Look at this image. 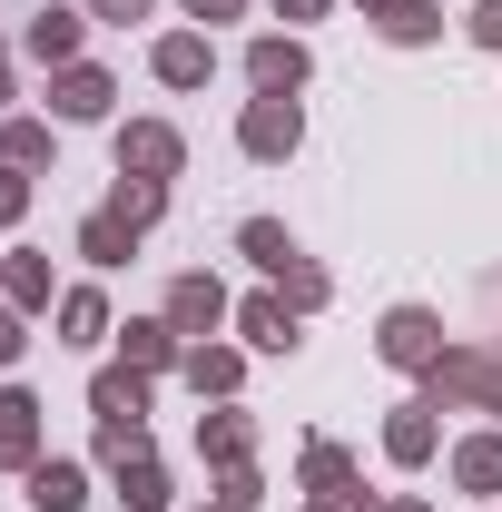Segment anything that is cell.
Wrapping results in <instances>:
<instances>
[{"mask_svg":"<svg viewBox=\"0 0 502 512\" xmlns=\"http://www.w3.org/2000/svg\"><path fill=\"white\" fill-rule=\"evenodd\" d=\"M178 158H188V148H178V128H158V119L119 128V178H158V188H168V178H178Z\"/></svg>","mask_w":502,"mask_h":512,"instance_id":"1","label":"cell"},{"mask_svg":"<svg viewBox=\"0 0 502 512\" xmlns=\"http://www.w3.org/2000/svg\"><path fill=\"white\" fill-rule=\"evenodd\" d=\"M434 394H443V404H483V414H502V365H493V355H443Z\"/></svg>","mask_w":502,"mask_h":512,"instance_id":"2","label":"cell"},{"mask_svg":"<svg viewBox=\"0 0 502 512\" xmlns=\"http://www.w3.org/2000/svg\"><path fill=\"white\" fill-rule=\"evenodd\" d=\"M384 365H443V325L424 306H394L384 316Z\"/></svg>","mask_w":502,"mask_h":512,"instance_id":"3","label":"cell"},{"mask_svg":"<svg viewBox=\"0 0 502 512\" xmlns=\"http://www.w3.org/2000/svg\"><path fill=\"white\" fill-rule=\"evenodd\" d=\"M237 138H247V158H296V138H306V119H296V99H256Z\"/></svg>","mask_w":502,"mask_h":512,"instance_id":"4","label":"cell"},{"mask_svg":"<svg viewBox=\"0 0 502 512\" xmlns=\"http://www.w3.org/2000/svg\"><path fill=\"white\" fill-rule=\"evenodd\" d=\"M247 79L266 89V99H296V89H306V50H296V40H256V50H247Z\"/></svg>","mask_w":502,"mask_h":512,"instance_id":"5","label":"cell"},{"mask_svg":"<svg viewBox=\"0 0 502 512\" xmlns=\"http://www.w3.org/2000/svg\"><path fill=\"white\" fill-rule=\"evenodd\" d=\"M217 316H227V286H217V276H178V286H168V325H178V335H207Z\"/></svg>","mask_w":502,"mask_h":512,"instance_id":"6","label":"cell"},{"mask_svg":"<svg viewBox=\"0 0 502 512\" xmlns=\"http://www.w3.org/2000/svg\"><path fill=\"white\" fill-rule=\"evenodd\" d=\"M30 503H40V512H79V503H89V473L40 453V463H30Z\"/></svg>","mask_w":502,"mask_h":512,"instance_id":"7","label":"cell"},{"mask_svg":"<svg viewBox=\"0 0 502 512\" xmlns=\"http://www.w3.org/2000/svg\"><path fill=\"white\" fill-rule=\"evenodd\" d=\"M0 463H40V404L0 394Z\"/></svg>","mask_w":502,"mask_h":512,"instance_id":"8","label":"cell"},{"mask_svg":"<svg viewBox=\"0 0 502 512\" xmlns=\"http://www.w3.org/2000/svg\"><path fill=\"white\" fill-rule=\"evenodd\" d=\"M365 20H375L384 40H434V30H443L434 0H365Z\"/></svg>","mask_w":502,"mask_h":512,"instance_id":"9","label":"cell"},{"mask_svg":"<svg viewBox=\"0 0 502 512\" xmlns=\"http://www.w3.org/2000/svg\"><path fill=\"white\" fill-rule=\"evenodd\" d=\"M50 109H60V119H99V109H109V79H99V69H79V60H69L60 79H50Z\"/></svg>","mask_w":502,"mask_h":512,"instance_id":"10","label":"cell"},{"mask_svg":"<svg viewBox=\"0 0 502 512\" xmlns=\"http://www.w3.org/2000/svg\"><path fill=\"white\" fill-rule=\"evenodd\" d=\"M20 50H30V60H79V10H40V20H30V30H20Z\"/></svg>","mask_w":502,"mask_h":512,"instance_id":"11","label":"cell"},{"mask_svg":"<svg viewBox=\"0 0 502 512\" xmlns=\"http://www.w3.org/2000/svg\"><path fill=\"white\" fill-rule=\"evenodd\" d=\"M119 503H128V512H158V503H168V473H158V453H119Z\"/></svg>","mask_w":502,"mask_h":512,"instance_id":"12","label":"cell"},{"mask_svg":"<svg viewBox=\"0 0 502 512\" xmlns=\"http://www.w3.org/2000/svg\"><path fill=\"white\" fill-rule=\"evenodd\" d=\"M128 247H138V227H128L119 207H99V217H89V227H79V256H89V266H119Z\"/></svg>","mask_w":502,"mask_h":512,"instance_id":"13","label":"cell"},{"mask_svg":"<svg viewBox=\"0 0 502 512\" xmlns=\"http://www.w3.org/2000/svg\"><path fill=\"white\" fill-rule=\"evenodd\" d=\"M89 404H99V424H138V414H148V384H138V365H128V375H99V384H89Z\"/></svg>","mask_w":502,"mask_h":512,"instance_id":"14","label":"cell"},{"mask_svg":"<svg viewBox=\"0 0 502 512\" xmlns=\"http://www.w3.org/2000/svg\"><path fill=\"white\" fill-rule=\"evenodd\" d=\"M237 325H247V345H266V355H286V345H296V306H286V296H256Z\"/></svg>","mask_w":502,"mask_h":512,"instance_id":"15","label":"cell"},{"mask_svg":"<svg viewBox=\"0 0 502 512\" xmlns=\"http://www.w3.org/2000/svg\"><path fill=\"white\" fill-rule=\"evenodd\" d=\"M453 483L463 493H502V434H473V444L453 453Z\"/></svg>","mask_w":502,"mask_h":512,"instance_id":"16","label":"cell"},{"mask_svg":"<svg viewBox=\"0 0 502 512\" xmlns=\"http://www.w3.org/2000/svg\"><path fill=\"white\" fill-rule=\"evenodd\" d=\"M384 453H394V463H424V453H434V404H404V414L384 424Z\"/></svg>","mask_w":502,"mask_h":512,"instance_id":"17","label":"cell"},{"mask_svg":"<svg viewBox=\"0 0 502 512\" xmlns=\"http://www.w3.org/2000/svg\"><path fill=\"white\" fill-rule=\"evenodd\" d=\"M207 40H188V30H178V40H158V79H168V89H197V79H207Z\"/></svg>","mask_w":502,"mask_h":512,"instance_id":"18","label":"cell"},{"mask_svg":"<svg viewBox=\"0 0 502 512\" xmlns=\"http://www.w3.org/2000/svg\"><path fill=\"white\" fill-rule=\"evenodd\" d=\"M237 247H247L256 266H266V276H286V266H296V237H286L276 217H247V237H237Z\"/></svg>","mask_w":502,"mask_h":512,"instance_id":"19","label":"cell"},{"mask_svg":"<svg viewBox=\"0 0 502 512\" xmlns=\"http://www.w3.org/2000/svg\"><path fill=\"white\" fill-rule=\"evenodd\" d=\"M109 207L148 237V227H158V207H168V188H158V178H119V197H109Z\"/></svg>","mask_w":502,"mask_h":512,"instance_id":"20","label":"cell"},{"mask_svg":"<svg viewBox=\"0 0 502 512\" xmlns=\"http://www.w3.org/2000/svg\"><path fill=\"white\" fill-rule=\"evenodd\" d=\"M197 453H217L227 473L247 463V414H217V424H197Z\"/></svg>","mask_w":502,"mask_h":512,"instance_id":"21","label":"cell"},{"mask_svg":"<svg viewBox=\"0 0 502 512\" xmlns=\"http://www.w3.org/2000/svg\"><path fill=\"white\" fill-rule=\"evenodd\" d=\"M306 483H315V493H335V503H365V493H345V483H355V463H345L335 444H315V453H306Z\"/></svg>","mask_w":502,"mask_h":512,"instance_id":"22","label":"cell"},{"mask_svg":"<svg viewBox=\"0 0 502 512\" xmlns=\"http://www.w3.org/2000/svg\"><path fill=\"white\" fill-rule=\"evenodd\" d=\"M188 384H197V394H237V355H227V345H197V355H188Z\"/></svg>","mask_w":502,"mask_h":512,"instance_id":"23","label":"cell"},{"mask_svg":"<svg viewBox=\"0 0 502 512\" xmlns=\"http://www.w3.org/2000/svg\"><path fill=\"white\" fill-rule=\"evenodd\" d=\"M168 355H178V325H168V316H158V325H128V365H138V375L168 365Z\"/></svg>","mask_w":502,"mask_h":512,"instance_id":"24","label":"cell"},{"mask_svg":"<svg viewBox=\"0 0 502 512\" xmlns=\"http://www.w3.org/2000/svg\"><path fill=\"white\" fill-rule=\"evenodd\" d=\"M0 158H10V168H40V158H50V128H40V119H10V128H0Z\"/></svg>","mask_w":502,"mask_h":512,"instance_id":"25","label":"cell"},{"mask_svg":"<svg viewBox=\"0 0 502 512\" xmlns=\"http://www.w3.org/2000/svg\"><path fill=\"white\" fill-rule=\"evenodd\" d=\"M60 325H69V345H89V335H109V306L79 286V296H60Z\"/></svg>","mask_w":502,"mask_h":512,"instance_id":"26","label":"cell"},{"mask_svg":"<svg viewBox=\"0 0 502 512\" xmlns=\"http://www.w3.org/2000/svg\"><path fill=\"white\" fill-rule=\"evenodd\" d=\"M0 286H10V306H50V266H40V256H20Z\"/></svg>","mask_w":502,"mask_h":512,"instance_id":"27","label":"cell"},{"mask_svg":"<svg viewBox=\"0 0 502 512\" xmlns=\"http://www.w3.org/2000/svg\"><path fill=\"white\" fill-rule=\"evenodd\" d=\"M276 286H286V306H296V316H306V306H325V276H315L306 256H296V266H286V276H276Z\"/></svg>","mask_w":502,"mask_h":512,"instance_id":"28","label":"cell"},{"mask_svg":"<svg viewBox=\"0 0 502 512\" xmlns=\"http://www.w3.org/2000/svg\"><path fill=\"white\" fill-rule=\"evenodd\" d=\"M20 207H30V188H20V168H10V158H0V227H10V217H20Z\"/></svg>","mask_w":502,"mask_h":512,"instance_id":"29","label":"cell"},{"mask_svg":"<svg viewBox=\"0 0 502 512\" xmlns=\"http://www.w3.org/2000/svg\"><path fill=\"white\" fill-rule=\"evenodd\" d=\"M473 40H483V50H502V0H483V10H473Z\"/></svg>","mask_w":502,"mask_h":512,"instance_id":"30","label":"cell"},{"mask_svg":"<svg viewBox=\"0 0 502 512\" xmlns=\"http://www.w3.org/2000/svg\"><path fill=\"white\" fill-rule=\"evenodd\" d=\"M99 20H148V0H89Z\"/></svg>","mask_w":502,"mask_h":512,"instance_id":"31","label":"cell"},{"mask_svg":"<svg viewBox=\"0 0 502 512\" xmlns=\"http://www.w3.org/2000/svg\"><path fill=\"white\" fill-rule=\"evenodd\" d=\"M197 20H237V0H188Z\"/></svg>","mask_w":502,"mask_h":512,"instance_id":"32","label":"cell"},{"mask_svg":"<svg viewBox=\"0 0 502 512\" xmlns=\"http://www.w3.org/2000/svg\"><path fill=\"white\" fill-rule=\"evenodd\" d=\"M10 355H20V325H10V316H0V365H10Z\"/></svg>","mask_w":502,"mask_h":512,"instance_id":"33","label":"cell"},{"mask_svg":"<svg viewBox=\"0 0 502 512\" xmlns=\"http://www.w3.org/2000/svg\"><path fill=\"white\" fill-rule=\"evenodd\" d=\"M276 10H286V20H315V10H325V0H276Z\"/></svg>","mask_w":502,"mask_h":512,"instance_id":"34","label":"cell"},{"mask_svg":"<svg viewBox=\"0 0 502 512\" xmlns=\"http://www.w3.org/2000/svg\"><path fill=\"white\" fill-rule=\"evenodd\" d=\"M384 512H424V503H384Z\"/></svg>","mask_w":502,"mask_h":512,"instance_id":"35","label":"cell"},{"mask_svg":"<svg viewBox=\"0 0 502 512\" xmlns=\"http://www.w3.org/2000/svg\"><path fill=\"white\" fill-rule=\"evenodd\" d=\"M0 99H10V69H0Z\"/></svg>","mask_w":502,"mask_h":512,"instance_id":"36","label":"cell"},{"mask_svg":"<svg viewBox=\"0 0 502 512\" xmlns=\"http://www.w3.org/2000/svg\"><path fill=\"white\" fill-rule=\"evenodd\" d=\"M325 512H355V503H325Z\"/></svg>","mask_w":502,"mask_h":512,"instance_id":"37","label":"cell"},{"mask_svg":"<svg viewBox=\"0 0 502 512\" xmlns=\"http://www.w3.org/2000/svg\"><path fill=\"white\" fill-rule=\"evenodd\" d=\"M217 512H227V503H217Z\"/></svg>","mask_w":502,"mask_h":512,"instance_id":"38","label":"cell"}]
</instances>
